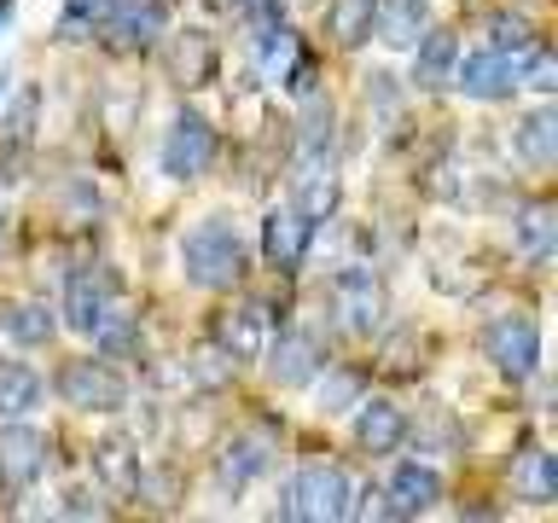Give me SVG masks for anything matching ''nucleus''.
I'll use <instances>...</instances> for the list:
<instances>
[{"mask_svg": "<svg viewBox=\"0 0 558 523\" xmlns=\"http://www.w3.org/2000/svg\"><path fill=\"white\" fill-rule=\"evenodd\" d=\"M244 268H251V256H244V239L233 233V221H221V216L198 221V227L186 233V244H181V273L192 279V285H204V291L239 285Z\"/></svg>", "mask_w": 558, "mask_h": 523, "instance_id": "f257e3e1", "label": "nucleus"}, {"mask_svg": "<svg viewBox=\"0 0 558 523\" xmlns=\"http://www.w3.org/2000/svg\"><path fill=\"white\" fill-rule=\"evenodd\" d=\"M355 512V488L338 465H303L291 483V518H308V523H343Z\"/></svg>", "mask_w": 558, "mask_h": 523, "instance_id": "f03ea898", "label": "nucleus"}, {"mask_svg": "<svg viewBox=\"0 0 558 523\" xmlns=\"http://www.w3.org/2000/svg\"><path fill=\"white\" fill-rule=\"evenodd\" d=\"M483 349H488V361H495V373L523 384V378H535V366H541V326L530 314H500V320L483 331Z\"/></svg>", "mask_w": 558, "mask_h": 523, "instance_id": "7ed1b4c3", "label": "nucleus"}, {"mask_svg": "<svg viewBox=\"0 0 558 523\" xmlns=\"http://www.w3.org/2000/svg\"><path fill=\"white\" fill-rule=\"evenodd\" d=\"M59 396L76 413H122L129 408V384H122L105 361H70L59 373Z\"/></svg>", "mask_w": 558, "mask_h": 523, "instance_id": "20e7f679", "label": "nucleus"}, {"mask_svg": "<svg viewBox=\"0 0 558 523\" xmlns=\"http://www.w3.org/2000/svg\"><path fill=\"white\" fill-rule=\"evenodd\" d=\"M209 157H216V129L198 111H181L174 129L163 134V174L169 181H198L209 169Z\"/></svg>", "mask_w": 558, "mask_h": 523, "instance_id": "39448f33", "label": "nucleus"}, {"mask_svg": "<svg viewBox=\"0 0 558 523\" xmlns=\"http://www.w3.org/2000/svg\"><path fill=\"white\" fill-rule=\"evenodd\" d=\"M157 29H163V7H157V0H111V7H105V17H99V35H105L117 52L151 47Z\"/></svg>", "mask_w": 558, "mask_h": 523, "instance_id": "423d86ee", "label": "nucleus"}, {"mask_svg": "<svg viewBox=\"0 0 558 523\" xmlns=\"http://www.w3.org/2000/svg\"><path fill=\"white\" fill-rule=\"evenodd\" d=\"M331 296H338V314H343V331H355V338H373V331L384 326V291L373 273L361 268H343L338 285H331Z\"/></svg>", "mask_w": 558, "mask_h": 523, "instance_id": "0eeeda50", "label": "nucleus"}, {"mask_svg": "<svg viewBox=\"0 0 558 523\" xmlns=\"http://www.w3.org/2000/svg\"><path fill=\"white\" fill-rule=\"evenodd\" d=\"M216 338H221V355H233V366H239V361H262V349H268V338H274L268 303H239V308H227L221 326H216Z\"/></svg>", "mask_w": 558, "mask_h": 523, "instance_id": "6e6552de", "label": "nucleus"}, {"mask_svg": "<svg viewBox=\"0 0 558 523\" xmlns=\"http://www.w3.org/2000/svg\"><path fill=\"white\" fill-rule=\"evenodd\" d=\"M268 465H274V436L268 430H239L233 442L216 453V483L227 488V495H239V488L256 483Z\"/></svg>", "mask_w": 558, "mask_h": 523, "instance_id": "1a4fd4ad", "label": "nucleus"}, {"mask_svg": "<svg viewBox=\"0 0 558 523\" xmlns=\"http://www.w3.org/2000/svg\"><path fill=\"white\" fill-rule=\"evenodd\" d=\"M442 500V477H436L430 465H396L390 471V488H384V518H418V512H430V506Z\"/></svg>", "mask_w": 558, "mask_h": 523, "instance_id": "9d476101", "label": "nucleus"}, {"mask_svg": "<svg viewBox=\"0 0 558 523\" xmlns=\"http://www.w3.org/2000/svg\"><path fill=\"white\" fill-rule=\"evenodd\" d=\"M308 233H314V221H303L296 209H268V221H262V256H268V268H279V273L303 268Z\"/></svg>", "mask_w": 558, "mask_h": 523, "instance_id": "9b49d317", "label": "nucleus"}, {"mask_svg": "<svg viewBox=\"0 0 558 523\" xmlns=\"http://www.w3.org/2000/svg\"><path fill=\"white\" fill-rule=\"evenodd\" d=\"M465 99H506L518 87V70L512 59H500V52H471V59H453V82Z\"/></svg>", "mask_w": 558, "mask_h": 523, "instance_id": "f8f14e48", "label": "nucleus"}, {"mask_svg": "<svg viewBox=\"0 0 558 523\" xmlns=\"http://www.w3.org/2000/svg\"><path fill=\"white\" fill-rule=\"evenodd\" d=\"M47 471V436L35 425H0V483H35Z\"/></svg>", "mask_w": 558, "mask_h": 523, "instance_id": "ddd939ff", "label": "nucleus"}, {"mask_svg": "<svg viewBox=\"0 0 558 523\" xmlns=\"http://www.w3.org/2000/svg\"><path fill=\"white\" fill-rule=\"evenodd\" d=\"M262 361H268V378L279 384V390H296V384H308L314 373H320V343H314L308 331H286L279 343L268 338Z\"/></svg>", "mask_w": 558, "mask_h": 523, "instance_id": "4468645a", "label": "nucleus"}, {"mask_svg": "<svg viewBox=\"0 0 558 523\" xmlns=\"http://www.w3.org/2000/svg\"><path fill=\"white\" fill-rule=\"evenodd\" d=\"M355 442L366 453H396L401 442H408V413L396 408V401H355Z\"/></svg>", "mask_w": 558, "mask_h": 523, "instance_id": "2eb2a0df", "label": "nucleus"}, {"mask_svg": "<svg viewBox=\"0 0 558 523\" xmlns=\"http://www.w3.org/2000/svg\"><path fill=\"white\" fill-rule=\"evenodd\" d=\"M94 477H99V488L105 495H117V500H129V495H140V453H134V442L129 436H105V442H94Z\"/></svg>", "mask_w": 558, "mask_h": 523, "instance_id": "dca6fc26", "label": "nucleus"}, {"mask_svg": "<svg viewBox=\"0 0 558 523\" xmlns=\"http://www.w3.org/2000/svg\"><path fill=\"white\" fill-rule=\"evenodd\" d=\"M105 308H111V291H105V273L94 268H76L64 285V326L82 331V338H94V326L105 320Z\"/></svg>", "mask_w": 558, "mask_h": 523, "instance_id": "f3484780", "label": "nucleus"}, {"mask_svg": "<svg viewBox=\"0 0 558 523\" xmlns=\"http://www.w3.org/2000/svg\"><path fill=\"white\" fill-rule=\"evenodd\" d=\"M453 59H460L453 29H425V35L413 41V87H425V94L448 87V82H453Z\"/></svg>", "mask_w": 558, "mask_h": 523, "instance_id": "a211bd4d", "label": "nucleus"}, {"mask_svg": "<svg viewBox=\"0 0 558 523\" xmlns=\"http://www.w3.org/2000/svg\"><path fill=\"white\" fill-rule=\"evenodd\" d=\"M512 146H518V157L530 169H553L558 163V111H553V105H541V111H530L518 122Z\"/></svg>", "mask_w": 558, "mask_h": 523, "instance_id": "6ab92c4d", "label": "nucleus"}, {"mask_svg": "<svg viewBox=\"0 0 558 523\" xmlns=\"http://www.w3.org/2000/svg\"><path fill=\"white\" fill-rule=\"evenodd\" d=\"M425 17H430V0H378L373 29H378V41H390V47H413L418 35H425Z\"/></svg>", "mask_w": 558, "mask_h": 523, "instance_id": "aec40b11", "label": "nucleus"}, {"mask_svg": "<svg viewBox=\"0 0 558 523\" xmlns=\"http://www.w3.org/2000/svg\"><path fill=\"white\" fill-rule=\"evenodd\" d=\"M512 244H518V256L547 262L553 244H558V216H553V204H523L518 216H512Z\"/></svg>", "mask_w": 558, "mask_h": 523, "instance_id": "412c9836", "label": "nucleus"}, {"mask_svg": "<svg viewBox=\"0 0 558 523\" xmlns=\"http://www.w3.org/2000/svg\"><path fill=\"white\" fill-rule=\"evenodd\" d=\"M331 105H320L314 99L308 105V117H303V134H296V169H331Z\"/></svg>", "mask_w": 558, "mask_h": 523, "instance_id": "4be33fe9", "label": "nucleus"}, {"mask_svg": "<svg viewBox=\"0 0 558 523\" xmlns=\"http://www.w3.org/2000/svg\"><path fill=\"white\" fill-rule=\"evenodd\" d=\"M512 483H518V495L530 500V506H553V500H558V460H553L547 448H530V453L518 460Z\"/></svg>", "mask_w": 558, "mask_h": 523, "instance_id": "5701e85b", "label": "nucleus"}, {"mask_svg": "<svg viewBox=\"0 0 558 523\" xmlns=\"http://www.w3.org/2000/svg\"><path fill=\"white\" fill-rule=\"evenodd\" d=\"M41 401V378L24 361H0V418H17Z\"/></svg>", "mask_w": 558, "mask_h": 523, "instance_id": "b1692460", "label": "nucleus"}, {"mask_svg": "<svg viewBox=\"0 0 558 523\" xmlns=\"http://www.w3.org/2000/svg\"><path fill=\"white\" fill-rule=\"evenodd\" d=\"M296 216L303 221H326L331 209H338V181H331V169H308L303 186H296Z\"/></svg>", "mask_w": 558, "mask_h": 523, "instance_id": "393cba45", "label": "nucleus"}, {"mask_svg": "<svg viewBox=\"0 0 558 523\" xmlns=\"http://www.w3.org/2000/svg\"><path fill=\"white\" fill-rule=\"evenodd\" d=\"M7 331H12L24 349H41L52 331H59V320H52L47 303H12V308H7Z\"/></svg>", "mask_w": 558, "mask_h": 523, "instance_id": "a878e982", "label": "nucleus"}, {"mask_svg": "<svg viewBox=\"0 0 558 523\" xmlns=\"http://www.w3.org/2000/svg\"><path fill=\"white\" fill-rule=\"evenodd\" d=\"M373 7L378 0H338V7H331V35H338V47H361L366 35H373Z\"/></svg>", "mask_w": 558, "mask_h": 523, "instance_id": "bb28decb", "label": "nucleus"}, {"mask_svg": "<svg viewBox=\"0 0 558 523\" xmlns=\"http://www.w3.org/2000/svg\"><path fill=\"white\" fill-rule=\"evenodd\" d=\"M94 343L105 349V355H134L140 349V326L129 308H105V320L94 326Z\"/></svg>", "mask_w": 558, "mask_h": 523, "instance_id": "cd10ccee", "label": "nucleus"}, {"mask_svg": "<svg viewBox=\"0 0 558 523\" xmlns=\"http://www.w3.org/2000/svg\"><path fill=\"white\" fill-rule=\"evenodd\" d=\"M256 35H262V70H268L274 82H286L291 64H296V35L286 24H268V29H256Z\"/></svg>", "mask_w": 558, "mask_h": 523, "instance_id": "c85d7f7f", "label": "nucleus"}, {"mask_svg": "<svg viewBox=\"0 0 558 523\" xmlns=\"http://www.w3.org/2000/svg\"><path fill=\"white\" fill-rule=\"evenodd\" d=\"M535 47V29H530V17H488V52H500V59H518V52H530Z\"/></svg>", "mask_w": 558, "mask_h": 523, "instance_id": "c756f323", "label": "nucleus"}, {"mask_svg": "<svg viewBox=\"0 0 558 523\" xmlns=\"http://www.w3.org/2000/svg\"><path fill=\"white\" fill-rule=\"evenodd\" d=\"M518 59H523V70H518V87H535V94H553V87H558V59H553V52L535 41L530 52H518Z\"/></svg>", "mask_w": 558, "mask_h": 523, "instance_id": "7c9ffc66", "label": "nucleus"}, {"mask_svg": "<svg viewBox=\"0 0 558 523\" xmlns=\"http://www.w3.org/2000/svg\"><path fill=\"white\" fill-rule=\"evenodd\" d=\"M361 401V378L355 373H326L320 384V413H349Z\"/></svg>", "mask_w": 558, "mask_h": 523, "instance_id": "2f4dec72", "label": "nucleus"}, {"mask_svg": "<svg viewBox=\"0 0 558 523\" xmlns=\"http://www.w3.org/2000/svg\"><path fill=\"white\" fill-rule=\"evenodd\" d=\"M35 105H41V99H35V87H24V94H17V105H12V117H7V129H0V134H7V146H24V139H29Z\"/></svg>", "mask_w": 558, "mask_h": 523, "instance_id": "473e14b6", "label": "nucleus"}, {"mask_svg": "<svg viewBox=\"0 0 558 523\" xmlns=\"http://www.w3.org/2000/svg\"><path fill=\"white\" fill-rule=\"evenodd\" d=\"M105 7H111V0H64V35H82L87 24L99 29V17H105Z\"/></svg>", "mask_w": 558, "mask_h": 523, "instance_id": "72a5a7b5", "label": "nucleus"}, {"mask_svg": "<svg viewBox=\"0 0 558 523\" xmlns=\"http://www.w3.org/2000/svg\"><path fill=\"white\" fill-rule=\"evenodd\" d=\"M64 518H105V506L87 488H76V495H64Z\"/></svg>", "mask_w": 558, "mask_h": 523, "instance_id": "f704fd0d", "label": "nucleus"}, {"mask_svg": "<svg viewBox=\"0 0 558 523\" xmlns=\"http://www.w3.org/2000/svg\"><path fill=\"white\" fill-rule=\"evenodd\" d=\"M12 24V0H0V29H7Z\"/></svg>", "mask_w": 558, "mask_h": 523, "instance_id": "c9c22d12", "label": "nucleus"}, {"mask_svg": "<svg viewBox=\"0 0 558 523\" xmlns=\"http://www.w3.org/2000/svg\"><path fill=\"white\" fill-rule=\"evenodd\" d=\"M0 94H7V76H0Z\"/></svg>", "mask_w": 558, "mask_h": 523, "instance_id": "e433bc0d", "label": "nucleus"}, {"mask_svg": "<svg viewBox=\"0 0 558 523\" xmlns=\"http://www.w3.org/2000/svg\"><path fill=\"white\" fill-rule=\"evenodd\" d=\"M157 7H169V0H157Z\"/></svg>", "mask_w": 558, "mask_h": 523, "instance_id": "4c0bfd02", "label": "nucleus"}]
</instances>
